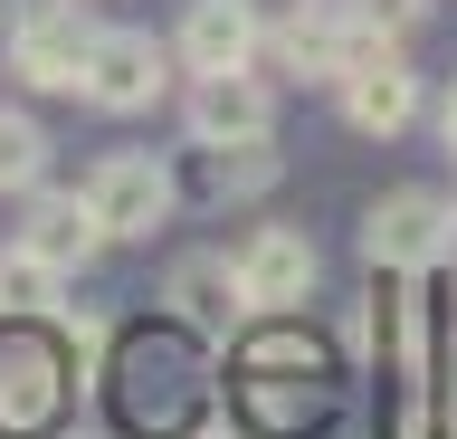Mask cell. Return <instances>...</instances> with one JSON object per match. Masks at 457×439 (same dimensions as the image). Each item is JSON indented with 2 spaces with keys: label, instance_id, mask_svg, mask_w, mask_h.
<instances>
[{
  "label": "cell",
  "instance_id": "6da1fadb",
  "mask_svg": "<svg viewBox=\"0 0 457 439\" xmlns=\"http://www.w3.org/2000/svg\"><path fill=\"white\" fill-rule=\"evenodd\" d=\"M86 48H96V30H86V10H77V0H38L20 30H10V67H20L38 96H77Z\"/></svg>",
  "mask_w": 457,
  "mask_h": 439
},
{
  "label": "cell",
  "instance_id": "7a4b0ae2",
  "mask_svg": "<svg viewBox=\"0 0 457 439\" xmlns=\"http://www.w3.org/2000/svg\"><path fill=\"white\" fill-rule=\"evenodd\" d=\"M86 201H96L105 239H153L171 220V173L153 153H105V163L86 173Z\"/></svg>",
  "mask_w": 457,
  "mask_h": 439
},
{
  "label": "cell",
  "instance_id": "3957f363",
  "mask_svg": "<svg viewBox=\"0 0 457 439\" xmlns=\"http://www.w3.org/2000/svg\"><path fill=\"white\" fill-rule=\"evenodd\" d=\"M162 67H171V58H162L143 30H96L77 96H86V106H105V115H143V106L162 96Z\"/></svg>",
  "mask_w": 457,
  "mask_h": 439
},
{
  "label": "cell",
  "instance_id": "277c9868",
  "mask_svg": "<svg viewBox=\"0 0 457 439\" xmlns=\"http://www.w3.org/2000/svg\"><path fill=\"white\" fill-rule=\"evenodd\" d=\"M438 249H448V201H438V191L371 201V220H362V258L371 267H428Z\"/></svg>",
  "mask_w": 457,
  "mask_h": 439
},
{
  "label": "cell",
  "instance_id": "5b68a950",
  "mask_svg": "<svg viewBox=\"0 0 457 439\" xmlns=\"http://www.w3.org/2000/svg\"><path fill=\"white\" fill-rule=\"evenodd\" d=\"M277 124V96L257 87L248 67H200L191 77V134L200 144H257Z\"/></svg>",
  "mask_w": 457,
  "mask_h": 439
},
{
  "label": "cell",
  "instance_id": "8992f818",
  "mask_svg": "<svg viewBox=\"0 0 457 439\" xmlns=\"http://www.w3.org/2000/svg\"><path fill=\"white\" fill-rule=\"evenodd\" d=\"M238 287H248L257 316H286V306H305L314 287V239L305 230H248V249H238Z\"/></svg>",
  "mask_w": 457,
  "mask_h": 439
},
{
  "label": "cell",
  "instance_id": "52a82bcc",
  "mask_svg": "<svg viewBox=\"0 0 457 439\" xmlns=\"http://www.w3.org/2000/svg\"><path fill=\"white\" fill-rule=\"evenodd\" d=\"M334 87H343V115L362 124V134H400V124L420 115V77H410L391 48H362V58L343 67Z\"/></svg>",
  "mask_w": 457,
  "mask_h": 439
},
{
  "label": "cell",
  "instance_id": "ba28073f",
  "mask_svg": "<svg viewBox=\"0 0 457 439\" xmlns=\"http://www.w3.org/2000/svg\"><path fill=\"white\" fill-rule=\"evenodd\" d=\"M171 306H181V325H191L200 344H228V334L257 316L228 258H181V267H171Z\"/></svg>",
  "mask_w": 457,
  "mask_h": 439
},
{
  "label": "cell",
  "instance_id": "9c48e42d",
  "mask_svg": "<svg viewBox=\"0 0 457 439\" xmlns=\"http://www.w3.org/2000/svg\"><path fill=\"white\" fill-rule=\"evenodd\" d=\"M20 249H38L48 267H86L96 249H105V220H96V201H86V191H38V201H29Z\"/></svg>",
  "mask_w": 457,
  "mask_h": 439
},
{
  "label": "cell",
  "instance_id": "30bf717a",
  "mask_svg": "<svg viewBox=\"0 0 457 439\" xmlns=\"http://www.w3.org/2000/svg\"><path fill=\"white\" fill-rule=\"evenodd\" d=\"M257 48H267V30H257L248 0H191V20H181V58L200 67H248Z\"/></svg>",
  "mask_w": 457,
  "mask_h": 439
},
{
  "label": "cell",
  "instance_id": "8fae6325",
  "mask_svg": "<svg viewBox=\"0 0 457 439\" xmlns=\"http://www.w3.org/2000/svg\"><path fill=\"white\" fill-rule=\"evenodd\" d=\"M48 410H57V353L0 344V430H38Z\"/></svg>",
  "mask_w": 457,
  "mask_h": 439
},
{
  "label": "cell",
  "instance_id": "7c38bea8",
  "mask_svg": "<svg viewBox=\"0 0 457 439\" xmlns=\"http://www.w3.org/2000/svg\"><path fill=\"white\" fill-rule=\"evenodd\" d=\"M210 163H200V191L210 201H248V191H267L277 182V153H267V134L257 144H200Z\"/></svg>",
  "mask_w": 457,
  "mask_h": 439
},
{
  "label": "cell",
  "instance_id": "4fadbf2b",
  "mask_svg": "<svg viewBox=\"0 0 457 439\" xmlns=\"http://www.w3.org/2000/svg\"><path fill=\"white\" fill-rule=\"evenodd\" d=\"M57 287H67V267H48L38 249L0 258V316H57Z\"/></svg>",
  "mask_w": 457,
  "mask_h": 439
},
{
  "label": "cell",
  "instance_id": "5bb4252c",
  "mask_svg": "<svg viewBox=\"0 0 457 439\" xmlns=\"http://www.w3.org/2000/svg\"><path fill=\"white\" fill-rule=\"evenodd\" d=\"M38 163H48V134H38L29 115H0V191H29Z\"/></svg>",
  "mask_w": 457,
  "mask_h": 439
},
{
  "label": "cell",
  "instance_id": "9a60e30c",
  "mask_svg": "<svg viewBox=\"0 0 457 439\" xmlns=\"http://www.w3.org/2000/svg\"><path fill=\"white\" fill-rule=\"evenodd\" d=\"M353 20H362L371 38H400L410 20H420V0H353Z\"/></svg>",
  "mask_w": 457,
  "mask_h": 439
},
{
  "label": "cell",
  "instance_id": "2e32d148",
  "mask_svg": "<svg viewBox=\"0 0 457 439\" xmlns=\"http://www.w3.org/2000/svg\"><path fill=\"white\" fill-rule=\"evenodd\" d=\"M438 134H448V153H457V87H448V106H438Z\"/></svg>",
  "mask_w": 457,
  "mask_h": 439
},
{
  "label": "cell",
  "instance_id": "e0dca14e",
  "mask_svg": "<svg viewBox=\"0 0 457 439\" xmlns=\"http://www.w3.org/2000/svg\"><path fill=\"white\" fill-rule=\"evenodd\" d=\"M448 392H457V344H448Z\"/></svg>",
  "mask_w": 457,
  "mask_h": 439
},
{
  "label": "cell",
  "instance_id": "ac0fdd59",
  "mask_svg": "<svg viewBox=\"0 0 457 439\" xmlns=\"http://www.w3.org/2000/svg\"><path fill=\"white\" fill-rule=\"evenodd\" d=\"M448 230H457V210H448Z\"/></svg>",
  "mask_w": 457,
  "mask_h": 439
}]
</instances>
